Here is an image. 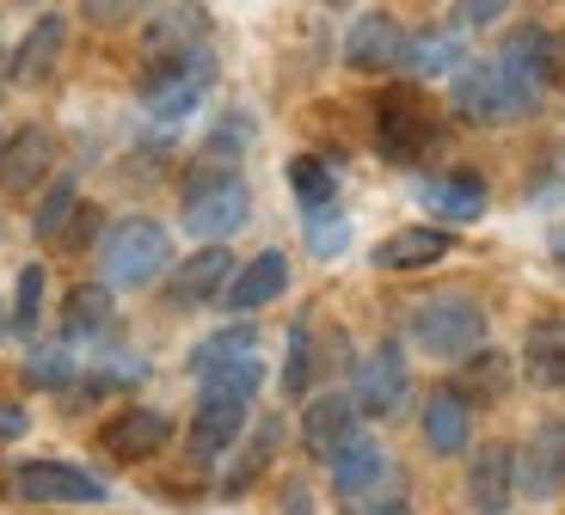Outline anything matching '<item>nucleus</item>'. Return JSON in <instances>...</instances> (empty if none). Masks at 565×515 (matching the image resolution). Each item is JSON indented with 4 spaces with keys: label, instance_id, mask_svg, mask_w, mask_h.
<instances>
[{
    "label": "nucleus",
    "instance_id": "nucleus-1",
    "mask_svg": "<svg viewBox=\"0 0 565 515\" xmlns=\"http://www.w3.org/2000/svg\"><path fill=\"white\" fill-rule=\"evenodd\" d=\"M246 222H253V191L234 167H198L184 179V227H191V239L227 246Z\"/></svg>",
    "mask_w": 565,
    "mask_h": 515
},
{
    "label": "nucleus",
    "instance_id": "nucleus-2",
    "mask_svg": "<svg viewBox=\"0 0 565 515\" xmlns=\"http://www.w3.org/2000/svg\"><path fill=\"white\" fill-rule=\"evenodd\" d=\"M99 265H105V289H154L172 270V234L148 215H124L105 234Z\"/></svg>",
    "mask_w": 565,
    "mask_h": 515
},
{
    "label": "nucleus",
    "instance_id": "nucleus-3",
    "mask_svg": "<svg viewBox=\"0 0 565 515\" xmlns=\"http://www.w3.org/2000/svg\"><path fill=\"white\" fill-rule=\"evenodd\" d=\"M412 344L424 350V356H443V363H461V356H473V350L486 344V307L473 301V294H424L418 307H412L406 320Z\"/></svg>",
    "mask_w": 565,
    "mask_h": 515
},
{
    "label": "nucleus",
    "instance_id": "nucleus-4",
    "mask_svg": "<svg viewBox=\"0 0 565 515\" xmlns=\"http://www.w3.org/2000/svg\"><path fill=\"white\" fill-rule=\"evenodd\" d=\"M369 117H375V148H382V160H394V167H418V160H430V148L443 141L437 111H430L412 86H382L375 105H369Z\"/></svg>",
    "mask_w": 565,
    "mask_h": 515
},
{
    "label": "nucleus",
    "instance_id": "nucleus-5",
    "mask_svg": "<svg viewBox=\"0 0 565 515\" xmlns=\"http://www.w3.org/2000/svg\"><path fill=\"white\" fill-rule=\"evenodd\" d=\"M535 98H541V86H529L523 74H510L498 56L467 62V68L455 74V111H461V124H480V129L510 124V117L535 111Z\"/></svg>",
    "mask_w": 565,
    "mask_h": 515
},
{
    "label": "nucleus",
    "instance_id": "nucleus-6",
    "mask_svg": "<svg viewBox=\"0 0 565 515\" xmlns=\"http://www.w3.org/2000/svg\"><path fill=\"white\" fill-rule=\"evenodd\" d=\"M0 491L19 503H62V509H86V503L111 497V485L99 473L74 466V460H19V466H7Z\"/></svg>",
    "mask_w": 565,
    "mask_h": 515
},
{
    "label": "nucleus",
    "instance_id": "nucleus-7",
    "mask_svg": "<svg viewBox=\"0 0 565 515\" xmlns=\"http://www.w3.org/2000/svg\"><path fill=\"white\" fill-rule=\"evenodd\" d=\"M210 81H215V56H210V50H191V56H179V62H154L148 81H141V105H148L154 124H184V117L203 105Z\"/></svg>",
    "mask_w": 565,
    "mask_h": 515
},
{
    "label": "nucleus",
    "instance_id": "nucleus-8",
    "mask_svg": "<svg viewBox=\"0 0 565 515\" xmlns=\"http://www.w3.org/2000/svg\"><path fill=\"white\" fill-rule=\"evenodd\" d=\"M406 393H412L406 350H399L394 337H382L363 363H351V399H356L363 418H394L399 405H406Z\"/></svg>",
    "mask_w": 565,
    "mask_h": 515
},
{
    "label": "nucleus",
    "instance_id": "nucleus-9",
    "mask_svg": "<svg viewBox=\"0 0 565 515\" xmlns=\"http://www.w3.org/2000/svg\"><path fill=\"white\" fill-rule=\"evenodd\" d=\"M326 479H332V491H339L344 503H369V497H382L387 479H394V460H387V448L375 442V436L356 430L351 442L339 448V454L326 460Z\"/></svg>",
    "mask_w": 565,
    "mask_h": 515
},
{
    "label": "nucleus",
    "instance_id": "nucleus-10",
    "mask_svg": "<svg viewBox=\"0 0 565 515\" xmlns=\"http://www.w3.org/2000/svg\"><path fill=\"white\" fill-rule=\"evenodd\" d=\"M510 503H516V448L510 442L467 448V509L510 515Z\"/></svg>",
    "mask_w": 565,
    "mask_h": 515
},
{
    "label": "nucleus",
    "instance_id": "nucleus-11",
    "mask_svg": "<svg viewBox=\"0 0 565 515\" xmlns=\"http://www.w3.org/2000/svg\"><path fill=\"white\" fill-rule=\"evenodd\" d=\"M406 25L394 13H363L344 31V68L356 74H399L406 68Z\"/></svg>",
    "mask_w": 565,
    "mask_h": 515
},
{
    "label": "nucleus",
    "instance_id": "nucleus-12",
    "mask_svg": "<svg viewBox=\"0 0 565 515\" xmlns=\"http://www.w3.org/2000/svg\"><path fill=\"white\" fill-rule=\"evenodd\" d=\"M50 172H56V136L43 124H19L0 141V191L7 196H31Z\"/></svg>",
    "mask_w": 565,
    "mask_h": 515
},
{
    "label": "nucleus",
    "instance_id": "nucleus-13",
    "mask_svg": "<svg viewBox=\"0 0 565 515\" xmlns=\"http://www.w3.org/2000/svg\"><path fill=\"white\" fill-rule=\"evenodd\" d=\"M167 442H172V418L154 411V405H129V411L105 418V430H99V448L117 466H141V460H154Z\"/></svg>",
    "mask_w": 565,
    "mask_h": 515
},
{
    "label": "nucleus",
    "instance_id": "nucleus-14",
    "mask_svg": "<svg viewBox=\"0 0 565 515\" xmlns=\"http://www.w3.org/2000/svg\"><path fill=\"white\" fill-rule=\"evenodd\" d=\"M516 491L529 497H559L565 491V423L541 418L529 430V442L516 448Z\"/></svg>",
    "mask_w": 565,
    "mask_h": 515
},
{
    "label": "nucleus",
    "instance_id": "nucleus-15",
    "mask_svg": "<svg viewBox=\"0 0 565 515\" xmlns=\"http://www.w3.org/2000/svg\"><path fill=\"white\" fill-rule=\"evenodd\" d=\"M191 50H210V13L198 0H172L167 13L148 25V37H141V62L154 68V62H179Z\"/></svg>",
    "mask_w": 565,
    "mask_h": 515
},
{
    "label": "nucleus",
    "instance_id": "nucleus-16",
    "mask_svg": "<svg viewBox=\"0 0 565 515\" xmlns=\"http://www.w3.org/2000/svg\"><path fill=\"white\" fill-rule=\"evenodd\" d=\"M234 251L227 246H203V251H191L184 265H172L167 270V294H172V307H203V301H215V294H227V282H234Z\"/></svg>",
    "mask_w": 565,
    "mask_h": 515
},
{
    "label": "nucleus",
    "instance_id": "nucleus-17",
    "mask_svg": "<svg viewBox=\"0 0 565 515\" xmlns=\"http://www.w3.org/2000/svg\"><path fill=\"white\" fill-rule=\"evenodd\" d=\"M356 430H363V411H356L351 393H320V399H308V411H301V448H308L313 460H332Z\"/></svg>",
    "mask_w": 565,
    "mask_h": 515
},
{
    "label": "nucleus",
    "instance_id": "nucleus-18",
    "mask_svg": "<svg viewBox=\"0 0 565 515\" xmlns=\"http://www.w3.org/2000/svg\"><path fill=\"white\" fill-rule=\"evenodd\" d=\"M418 430H424V448H430V454H443V460L467 454V448H473V405L455 387H437L418 411Z\"/></svg>",
    "mask_w": 565,
    "mask_h": 515
},
{
    "label": "nucleus",
    "instance_id": "nucleus-19",
    "mask_svg": "<svg viewBox=\"0 0 565 515\" xmlns=\"http://www.w3.org/2000/svg\"><path fill=\"white\" fill-rule=\"evenodd\" d=\"M246 418H253V405L246 399H210L203 393L198 399V418H191V436H184V448H191V460H215V454H227V448L246 436Z\"/></svg>",
    "mask_w": 565,
    "mask_h": 515
},
{
    "label": "nucleus",
    "instance_id": "nucleus-20",
    "mask_svg": "<svg viewBox=\"0 0 565 515\" xmlns=\"http://www.w3.org/2000/svg\"><path fill=\"white\" fill-rule=\"evenodd\" d=\"M62 50H68V19L43 13L38 25H31L25 37H19V50H13V56H7V74H13L19 86H43L50 74H56Z\"/></svg>",
    "mask_w": 565,
    "mask_h": 515
},
{
    "label": "nucleus",
    "instance_id": "nucleus-21",
    "mask_svg": "<svg viewBox=\"0 0 565 515\" xmlns=\"http://www.w3.org/2000/svg\"><path fill=\"white\" fill-rule=\"evenodd\" d=\"M117 320V301L105 282H74L62 294V344H99Z\"/></svg>",
    "mask_w": 565,
    "mask_h": 515
},
{
    "label": "nucleus",
    "instance_id": "nucleus-22",
    "mask_svg": "<svg viewBox=\"0 0 565 515\" xmlns=\"http://www.w3.org/2000/svg\"><path fill=\"white\" fill-rule=\"evenodd\" d=\"M418 196H424V210L437 215V222H480L486 215V179L467 172V167L443 172V179H424Z\"/></svg>",
    "mask_w": 565,
    "mask_h": 515
},
{
    "label": "nucleus",
    "instance_id": "nucleus-23",
    "mask_svg": "<svg viewBox=\"0 0 565 515\" xmlns=\"http://www.w3.org/2000/svg\"><path fill=\"white\" fill-rule=\"evenodd\" d=\"M282 289H289V258H282V251H258L253 265L234 270L222 301L234 307V313H258V307L282 301Z\"/></svg>",
    "mask_w": 565,
    "mask_h": 515
},
{
    "label": "nucleus",
    "instance_id": "nucleus-24",
    "mask_svg": "<svg viewBox=\"0 0 565 515\" xmlns=\"http://www.w3.org/2000/svg\"><path fill=\"white\" fill-rule=\"evenodd\" d=\"M455 239L443 234V227H399V234H387L382 246L369 251V265L375 270H430L437 258H449Z\"/></svg>",
    "mask_w": 565,
    "mask_h": 515
},
{
    "label": "nucleus",
    "instance_id": "nucleus-25",
    "mask_svg": "<svg viewBox=\"0 0 565 515\" xmlns=\"http://www.w3.org/2000/svg\"><path fill=\"white\" fill-rule=\"evenodd\" d=\"M510 380H516V375H510V356H504V350H486V344H480L473 356H461V368H455L449 387L461 393L473 411H480V405H498V399H504Z\"/></svg>",
    "mask_w": 565,
    "mask_h": 515
},
{
    "label": "nucleus",
    "instance_id": "nucleus-26",
    "mask_svg": "<svg viewBox=\"0 0 565 515\" xmlns=\"http://www.w3.org/2000/svg\"><path fill=\"white\" fill-rule=\"evenodd\" d=\"M523 375L535 387H565V320H535L523 337Z\"/></svg>",
    "mask_w": 565,
    "mask_h": 515
},
{
    "label": "nucleus",
    "instance_id": "nucleus-27",
    "mask_svg": "<svg viewBox=\"0 0 565 515\" xmlns=\"http://www.w3.org/2000/svg\"><path fill=\"white\" fill-rule=\"evenodd\" d=\"M406 68L418 81H437V74H461L467 56H461V31H424V37L406 43Z\"/></svg>",
    "mask_w": 565,
    "mask_h": 515
},
{
    "label": "nucleus",
    "instance_id": "nucleus-28",
    "mask_svg": "<svg viewBox=\"0 0 565 515\" xmlns=\"http://www.w3.org/2000/svg\"><path fill=\"white\" fill-rule=\"evenodd\" d=\"M241 356H258V325L253 320H241V325H227V332L203 337V344L191 350V375H210V368L241 363Z\"/></svg>",
    "mask_w": 565,
    "mask_h": 515
},
{
    "label": "nucleus",
    "instance_id": "nucleus-29",
    "mask_svg": "<svg viewBox=\"0 0 565 515\" xmlns=\"http://www.w3.org/2000/svg\"><path fill=\"white\" fill-rule=\"evenodd\" d=\"M289 191H296L301 210H326V203L339 196V172H332V160H320V153H296V160H289Z\"/></svg>",
    "mask_w": 565,
    "mask_h": 515
},
{
    "label": "nucleus",
    "instance_id": "nucleus-30",
    "mask_svg": "<svg viewBox=\"0 0 565 515\" xmlns=\"http://www.w3.org/2000/svg\"><path fill=\"white\" fill-rule=\"evenodd\" d=\"M74 210H81V191H74V179H56L50 191H43L38 215H31V234H38L43 246H62V234H68Z\"/></svg>",
    "mask_w": 565,
    "mask_h": 515
},
{
    "label": "nucleus",
    "instance_id": "nucleus-31",
    "mask_svg": "<svg viewBox=\"0 0 565 515\" xmlns=\"http://www.w3.org/2000/svg\"><path fill=\"white\" fill-rule=\"evenodd\" d=\"M198 387L210 393V399H246V405H253V393L265 387V363H258V356L222 363V368H210V375H198Z\"/></svg>",
    "mask_w": 565,
    "mask_h": 515
},
{
    "label": "nucleus",
    "instance_id": "nucleus-32",
    "mask_svg": "<svg viewBox=\"0 0 565 515\" xmlns=\"http://www.w3.org/2000/svg\"><path fill=\"white\" fill-rule=\"evenodd\" d=\"M313 375H320V337H313V325L301 320L296 332H289V363H282V393L289 399H301V393L313 387Z\"/></svg>",
    "mask_w": 565,
    "mask_h": 515
},
{
    "label": "nucleus",
    "instance_id": "nucleus-33",
    "mask_svg": "<svg viewBox=\"0 0 565 515\" xmlns=\"http://www.w3.org/2000/svg\"><path fill=\"white\" fill-rule=\"evenodd\" d=\"M301 234H308V251H313V258H339L344 239H351V222H344V215L326 203V210H308V227H301Z\"/></svg>",
    "mask_w": 565,
    "mask_h": 515
},
{
    "label": "nucleus",
    "instance_id": "nucleus-34",
    "mask_svg": "<svg viewBox=\"0 0 565 515\" xmlns=\"http://www.w3.org/2000/svg\"><path fill=\"white\" fill-rule=\"evenodd\" d=\"M25 380H31V387H43V393L74 387V356H68V344H56V350H31Z\"/></svg>",
    "mask_w": 565,
    "mask_h": 515
},
{
    "label": "nucleus",
    "instance_id": "nucleus-35",
    "mask_svg": "<svg viewBox=\"0 0 565 515\" xmlns=\"http://www.w3.org/2000/svg\"><path fill=\"white\" fill-rule=\"evenodd\" d=\"M43 325V265H25L13 282V332H38Z\"/></svg>",
    "mask_w": 565,
    "mask_h": 515
},
{
    "label": "nucleus",
    "instance_id": "nucleus-36",
    "mask_svg": "<svg viewBox=\"0 0 565 515\" xmlns=\"http://www.w3.org/2000/svg\"><path fill=\"white\" fill-rule=\"evenodd\" d=\"M246 141H253V117H246V111H227L222 124L210 129V160L222 167V160H234V153H241Z\"/></svg>",
    "mask_w": 565,
    "mask_h": 515
},
{
    "label": "nucleus",
    "instance_id": "nucleus-37",
    "mask_svg": "<svg viewBox=\"0 0 565 515\" xmlns=\"http://www.w3.org/2000/svg\"><path fill=\"white\" fill-rule=\"evenodd\" d=\"M148 13V0H81V19L99 31H117V25H136Z\"/></svg>",
    "mask_w": 565,
    "mask_h": 515
},
{
    "label": "nucleus",
    "instance_id": "nucleus-38",
    "mask_svg": "<svg viewBox=\"0 0 565 515\" xmlns=\"http://www.w3.org/2000/svg\"><path fill=\"white\" fill-rule=\"evenodd\" d=\"M277 418H265V423H258V442L253 448H246V460H241V473H234V479H227V485H234V491H241L246 485V479H258V473H265V460L270 454H277Z\"/></svg>",
    "mask_w": 565,
    "mask_h": 515
},
{
    "label": "nucleus",
    "instance_id": "nucleus-39",
    "mask_svg": "<svg viewBox=\"0 0 565 515\" xmlns=\"http://www.w3.org/2000/svg\"><path fill=\"white\" fill-rule=\"evenodd\" d=\"M504 13H510V0H455L449 31H480V25H498Z\"/></svg>",
    "mask_w": 565,
    "mask_h": 515
},
{
    "label": "nucleus",
    "instance_id": "nucleus-40",
    "mask_svg": "<svg viewBox=\"0 0 565 515\" xmlns=\"http://www.w3.org/2000/svg\"><path fill=\"white\" fill-rule=\"evenodd\" d=\"M31 430V418H25V405H0V442H19V436Z\"/></svg>",
    "mask_w": 565,
    "mask_h": 515
},
{
    "label": "nucleus",
    "instance_id": "nucleus-41",
    "mask_svg": "<svg viewBox=\"0 0 565 515\" xmlns=\"http://www.w3.org/2000/svg\"><path fill=\"white\" fill-rule=\"evenodd\" d=\"M363 515H412V503L406 497H369Z\"/></svg>",
    "mask_w": 565,
    "mask_h": 515
},
{
    "label": "nucleus",
    "instance_id": "nucleus-42",
    "mask_svg": "<svg viewBox=\"0 0 565 515\" xmlns=\"http://www.w3.org/2000/svg\"><path fill=\"white\" fill-rule=\"evenodd\" d=\"M326 7H351V0H326Z\"/></svg>",
    "mask_w": 565,
    "mask_h": 515
}]
</instances>
